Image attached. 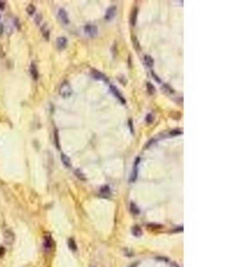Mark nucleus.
I'll return each instance as SVG.
<instances>
[{"instance_id": "nucleus-28", "label": "nucleus", "mask_w": 238, "mask_h": 267, "mask_svg": "<svg viewBox=\"0 0 238 267\" xmlns=\"http://www.w3.org/2000/svg\"><path fill=\"white\" fill-rule=\"evenodd\" d=\"M129 128H130V131L131 133H134V128H133V122H132V119H129Z\"/></svg>"}, {"instance_id": "nucleus-27", "label": "nucleus", "mask_w": 238, "mask_h": 267, "mask_svg": "<svg viewBox=\"0 0 238 267\" xmlns=\"http://www.w3.org/2000/svg\"><path fill=\"white\" fill-rule=\"evenodd\" d=\"M43 35H44L45 38H46V40H48V38H49V31H48V30L43 31Z\"/></svg>"}, {"instance_id": "nucleus-31", "label": "nucleus", "mask_w": 238, "mask_h": 267, "mask_svg": "<svg viewBox=\"0 0 238 267\" xmlns=\"http://www.w3.org/2000/svg\"><path fill=\"white\" fill-rule=\"evenodd\" d=\"M152 74H153V76L154 77V78H155V79H156V80H157L158 82H161V79H160V78H158V77H157V76H156V75H155V74H154L153 72H152Z\"/></svg>"}, {"instance_id": "nucleus-22", "label": "nucleus", "mask_w": 238, "mask_h": 267, "mask_svg": "<svg viewBox=\"0 0 238 267\" xmlns=\"http://www.w3.org/2000/svg\"><path fill=\"white\" fill-rule=\"evenodd\" d=\"M26 11H27V13H28L30 15H32V14L35 13V11H36V7H35L34 4H29V5L27 6V8H26Z\"/></svg>"}, {"instance_id": "nucleus-16", "label": "nucleus", "mask_w": 238, "mask_h": 267, "mask_svg": "<svg viewBox=\"0 0 238 267\" xmlns=\"http://www.w3.org/2000/svg\"><path fill=\"white\" fill-rule=\"evenodd\" d=\"M75 175L80 180V181H87V177L86 175H84V173L80 170V169H76L75 170Z\"/></svg>"}, {"instance_id": "nucleus-13", "label": "nucleus", "mask_w": 238, "mask_h": 267, "mask_svg": "<svg viewBox=\"0 0 238 267\" xmlns=\"http://www.w3.org/2000/svg\"><path fill=\"white\" fill-rule=\"evenodd\" d=\"M61 160H62V162L64 165V167H67V168H70V167H71L70 159L69 158L67 155H65L64 153H62L61 154Z\"/></svg>"}, {"instance_id": "nucleus-8", "label": "nucleus", "mask_w": 238, "mask_h": 267, "mask_svg": "<svg viewBox=\"0 0 238 267\" xmlns=\"http://www.w3.org/2000/svg\"><path fill=\"white\" fill-rule=\"evenodd\" d=\"M100 195L103 197V198H109L112 195V190L110 188V186L108 185H103L100 188Z\"/></svg>"}, {"instance_id": "nucleus-23", "label": "nucleus", "mask_w": 238, "mask_h": 267, "mask_svg": "<svg viewBox=\"0 0 238 267\" xmlns=\"http://www.w3.org/2000/svg\"><path fill=\"white\" fill-rule=\"evenodd\" d=\"M145 120H146V122L148 123V124H151V123H153V116L152 115V114H147L146 115V117H145Z\"/></svg>"}, {"instance_id": "nucleus-14", "label": "nucleus", "mask_w": 238, "mask_h": 267, "mask_svg": "<svg viewBox=\"0 0 238 267\" xmlns=\"http://www.w3.org/2000/svg\"><path fill=\"white\" fill-rule=\"evenodd\" d=\"M144 63L146 64V66L149 67V68H153V67L154 62H153V59L150 55H144Z\"/></svg>"}, {"instance_id": "nucleus-18", "label": "nucleus", "mask_w": 238, "mask_h": 267, "mask_svg": "<svg viewBox=\"0 0 238 267\" xmlns=\"http://www.w3.org/2000/svg\"><path fill=\"white\" fill-rule=\"evenodd\" d=\"M68 245H69V248H70L72 251H76V250H77V244H76L75 240H74L72 238L69 239Z\"/></svg>"}, {"instance_id": "nucleus-19", "label": "nucleus", "mask_w": 238, "mask_h": 267, "mask_svg": "<svg viewBox=\"0 0 238 267\" xmlns=\"http://www.w3.org/2000/svg\"><path fill=\"white\" fill-rule=\"evenodd\" d=\"M146 87H147V92H148V94L149 95H153V94H155V87H154V86L152 84V83H150V82H148L147 84H146Z\"/></svg>"}, {"instance_id": "nucleus-2", "label": "nucleus", "mask_w": 238, "mask_h": 267, "mask_svg": "<svg viewBox=\"0 0 238 267\" xmlns=\"http://www.w3.org/2000/svg\"><path fill=\"white\" fill-rule=\"evenodd\" d=\"M84 31L89 37H95L97 35L98 32V29L97 26L95 25H91V24H88L84 27Z\"/></svg>"}, {"instance_id": "nucleus-15", "label": "nucleus", "mask_w": 238, "mask_h": 267, "mask_svg": "<svg viewBox=\"0 0 238 267\" xmlns=\"http://www.w3.org/2000/svg\"><path fill=\"white\" fill-rule=\"evenodd\" d=\"M129 207H130V212L133 214V215H139V213H140V209H139V207L136 206V204L134 203V202H130V205H129Z\"/></svg>"}, {"instance_id": "nucleus-33", "label": "nucleus", "mask_w": 238, "mask_h": 267, "mask_svg": "<svg viewBox=\"0 0 238 267\" xmlns=\"http://www.w3.org/2000/svg\"><path fill=\"white\" fill-rule=\"evenodd\" d=\"M137 265H138V263L136 262V263H134L133 265H131V266H129V267H136L137 266Z\"/></svg>"}, {"instance_id": "nucleus-3", "label": "nucleus", "mask_w": 238, "mask_h": 267, "mask_svg": "<svg viewBox=\"0 0 238 267\" xmlns=\"http://www.w3.org/2000/svg\"><path fill=\"white\" fill-rule=\"evenodd\" d=\"M53 245H54V241L53 239L50 235H46L44 238V241H43V248L46 251H50L53 248Z\"/></svg>"}, {"instance_id": "nucleus-25", "label": "nucleus", "mask_w": 238, "mask_h": 267, "mask_svg": "<svg viewBox=\"0 0 238 267\" xmlns=\"http://www.w3.org/2000/svg\"><path fill=\"white\" fill-rule=\"evenodd\" d=\"M42 21V18H41V14H37L36 15V18H35V22L39 25L40 24V22Z\"/></svg>"}, {"instance_id": "nucleus-34", "label": "nucleus", "mask_w": 238, "mask_h": 267, "mask_svg": "<svg viewBox=\"0 0 238 267\" xmlns=\"http://www.w3.org/2000/svg\"><path fill=\"white\" fill-rule=\"evenodd\" d=\"M0 19H1V14H0Z\"/></svg>"}, {"instance_id": "nucleus-5", "label": "nucleus", "mask_w": 238, "mask_h": 267, "mask_svg": "<svg viewBox=\"0 0 238 267\" xmlns=\"http://www.w3.org/2000/svg\"><path fill=\"white\" fill-rule=\"evenodd\" d=\"M140 162V158H136V161L134 163V167H133V171L131 173V175L129 177V183H134L136 182V178H137V175H138V170H137V167H138V164Z\"/></svg>"}, {"instance_id": "nucleus-20", "label": "nucleus", "mask_w": 238, "mask_h": 267, "mask_svg": "<svg viewBox=\"0 0 238 267\" xmlns=\"http://www.w3.org/2000/svg\"><path fill=\"white\" fill-rule=\"evenodd\" d=\"M132 233L134 234L136 237H139V236L142 235V230H141V228L139 226L136 225V226H134L132 228Z\"/></svg>"}, {"instance_id": "nucleus-24", "label": "nucleus", "mask_w": 238, "mask_h": 267, "mask_svg": "<svg viewBox=\"0 0 238 267\" xmlns=\"http://www.w3.org/2000/svg\"><path fill=\"white\" fill-rule=\"evenodd\" d=\"M182 130H178V129H175V130H172L170 131V135H178V134H182Z\"/></svg>"}, {"instance_id": "nucleus-32", "label": "nucleus", "mask_w": 238, "mask_h": 267, "mask_svg": "<svg viewBox=\"0 0 238 267\" xmlns=\"http://www.w3.org/2000/svg\"><path fill=\"white\" fill-rule=\"evenodd\" d=\"M170 267H179V266H178L177 263H172L171 266H170Z\"/></svg>"}, {"instance_id": "nucleus-29", "label": "nucleus", "mask_w": 238, "mask_h": 267, "mask_svg": "<svg viewBox=\"0 0 238 267\" xmlns=\"http://www.w3.org/2000/svg\"><path fill=\"white\" fill-rule=\"evenodd\" d=\"M5 8V1L0 0V10H4Z\"/></svg>"}, {"instance_id": "nucleus-4", "label": "nucleus", "mask_w": 238, "mask_h": 267, "mask_svg": "<svg viewBox=\"0 0 238 267\" xmlns=\"http://www.w3.org/2000/svg\"><path fill=\"white\" fill-rule=\"evenodd\" d=\"M4 239L6 244L8 245H12L14 242L15 239V235L11 230H5L4 233Z\"/></svg>"}, {"instance_id": "nucleus-30", "label": "nucleus", "mask_w": 238, "mask_h": 267, "mask_svg": "<svg viewBox=\"0 0 238 267\" xmlns=\"http://www.w3.org/2000/svg\"><path fill=\"white\" fill-rule=\"evenodd\" d=\"M4 32V25L2 23H0V36Z\"/></svg>"}, {"instance_id": "nucleus-10", "label": "nucleus", "mask_w": 238, "mask_h": 267, "mask_svg": "<svg viewBox=\"0 0 238 267\" xmlns=\"http://www.w3.org/2000/svg\"><path fill=\"white\" fill-rule=\"evenodd\" d=\"M115 13H116V7L115 6H112L110 7L107 11H106V13H105V20L107 21H110V20H112V18L115 16Z\"/></svg>"}, {"instance_id": "nucleus-7", "label": "nucleus", "mask_w": 238, "mask_h": 267, "mask_svg": "<svg viewBox=\"0 0 238 267\" xmlns=\"http://www.w3.org/2000/svg\"><path fill=\"white\" fill-rule=\"evenodd\" d=\"M110 90H111V92L114 95V96L116 97V98H118L119 101L122 103V104H125L126 103V100H125V98L122 96V95L120 93V91L117 89V87H114V86H110Z\"/></svg>"}, {"instance_id": "nucleus-1", "label": "nucleus", "mask_w": 238, "mask_h": 267, "mask_svg": "<svg viewBox=\"0 0 238 267\" xmlns=\"http://www.w3.org/2000/svg\"><path fill=\"white\" fill-rule=\"evenodd\" d=\"M59 94L62 97L67 98L70 97L72 94V89L68 81H64L59 88Z\"/></svg>"}, {"instance_id": "nucleus-21", "label": "nucleus", "mask_w": 238, "mask_h": 267, "mask_svg": "<svg viewBox=\"0 0 238 267\" xmlns=\"http://www.w3.org/2000/svg\"><path fill=\"white\" fill-rule=\"evenodd\" d=\"M54 137H55V142L56 148L59 150L60 149V142H59V136H58V131H57V129H55Z\"/></svg>"}, {"instance_id": "nucleus-26", "label": "nucleus", "mask_w": 238, "mask_h": 267, "mask_svg": "<svg viewBox=\"0 0 238 267\" xmlns=\"http://www.w3.org/2000/svg\"><path fill=\"white\" fill-rule=\"evenodd\" d=\"M14 25H15V27L17 28V30H20V29H21V23H20L18 18H15V19H14Z\"/></svg>"}, {"instance_id": "nucleus-11", "label": "nucleus", "mask_w": 238, "mask_h": 267, "mask_svg": "<svg viewBox=\"0 0 238 267\" xmlns=\"http://www.w3.org/2000/svg\"><path fill=\"white\" fill-rule=\"evenodd\" d=\"M56 44L59 49H64L67 45V38L64 37H60L56 40Z\"/></svg>"}, {"instance_id": "nucleus-6", "label": "nucleus", "mask_w": 238, "mask_h": 267, "mask_svg": "<svg viewBox=\"0 0 238 267\" xmlns=\"http://www.w3.org/2000/svg\"><path fill=\"white\" fill-rule=\"evenodd\" d=\"M58 17H59V20L61 21L62 23H64V24H69L70 21H69L68 13H66V11L64 9L60 8L58 10Z\"/></svg>"}, {"instance_id": "nucleus-17", "label": "nucleus", "mask_w": 238, "mask_h": 267, "mask_svg": "<svg viewBox=\"0 0 238 267\" xmlns=\"http://www.w3.org/2000/svg\"><path fill=\"white\" fill-rule=\"evenodd\" d=\"M137 12H138V10H137L136 8H135V9L133 10V13H131L130 22H131V25H132V26H135V25H136V17H137Z\"/></svg>"}, {"instance_id": "nucleus-12", "label": "nucleus", "mask_w": 238, "mask_h": 267, "mask_svg": "<svg viewBox=\"0 0 238 267\" xmlns=\"http://www.w3.org/2000/svg\"><path fill=\"white\" fill-rule=\"evenodd\" d=\"M30 72H31V75L33 78V79L34 80H37V78H38V71H37V66H36V64H35L34 63H31V64L30 66Z\"/></svg>"}, {"instance_id": "nucleus-9", "label": "nucleus", "mask_w": 238, "mask_h": 267, "mask_svg": "<svg viewBox=\"0 0 238 267\" xmlns=\"http://www.w3.org/2000/svg\"><path fill=\"white\" fill-rule=\"evenodd\" d=\"M91 75L94 78L97 79V80H103V81H107V78L105 77V75H103L100 71L97 70V69H92L91 70Z\"/></svg>"}]
</instances>
